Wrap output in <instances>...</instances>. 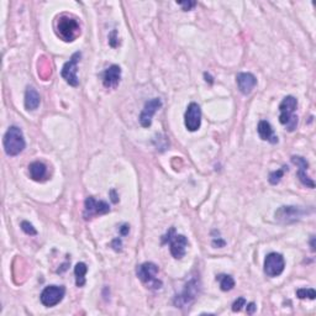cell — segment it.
<instances>
[{"instance_id":"6da1fadb","label":"cell","mask_w":316,"mask_h":316,"mask_svg":"<svg viewBox=\"0 0 316 316\" xmlns=\"http://www.w3.org/2000/svg\"><path fill=\"white\" fill-rule=\"evenodd\" d=\"M26 142L20 127L11 126L4 136V149L8 156L14 157L20 154L25 149Z\"/></svg>"},{"instance_id":"7a4b0ae2","label":"cell","mask_w":316,"mask_h":316,"mask_svg":"<svg viewBox=\"0 0 316 316\" xmlns=\"http://www.w3.org/2000/svg\"><path fill=\"white\" fill-rule=\"evenodd\" d=\"M298 106V100L291 95H288L283 99V102L279 105V122L286 127L288 131H294L298 125V116L294 115V111Z\"/></svg>"},{"instance_id":"3957f363","label":"cell","mask_w":316,"mask_h":316,"mask_svg":"<svg viewBox=\"0 0 316 316\" xmlns=\"http://www.w3.org/2000/svg\"><path fill=\"white\" fill-rule=\"evenodd\" d=\"M158 273V267L152 262H146L137 267L136 274L140 278V281L143 284H146L147 288L149 289H161L162 288V281L157 278Z\"/></svg>"},{"instance_id":"277c9868","label":"cell","mask_w":316,"mask_h":316,"mask_svg":"<svg viewBox=\"0 0 316 316\" xmlns=\"http://www.w3.org/2000/svg\"><path fill=\"white\" fill-rule=\"evenodd\" d=\"M80 28L75 19L70 16H61L57 21V35L66 42H72L79 35Z\"/></svg>"},{"instance_id":"5b68a950","label":"cell","mask_w":316,"mask_h":316,"mask_svg":"<svg viewBox=\"0 0 316 316\" xmlns=\"http://www.w3.org/2000/svg\"><path fill=\"white\" fill-rule=\"evenodd\" d=\"M163 244H170L171 253L176 259H180L184 257L188 247V240L183 235H178L175 227H171L167 235L163 236Z\"/></svg>"},{"instance_id":"8992f818","label":"cell","mask_w":316,"mask_h":316,"mask_svg":"<svg viewBox=\"0 0 316 316\" xmlns=\"http://www.w3.org/2000/svg\"><path fill=\"white\" fill-rule=\"evenodd\" d=\"M199 290H200L199 279L197 278L190 279V281L185 284L182 293L175 298V305L177 306V308H188V306L192 305V304L194 303L198 294H199Z\"/></svg>"},{"instance_id":"52a82bcc","label":"cell","mask_w":316,"mask_h":316,"mask_svg":"<svg viewBox=\"0 0 316 316\" xmlns=\"http://www.w3.org/2000/svg\"><path fill=\"white\" fill-rule=\"evenodd\" d=\"M284 268H285V261L281 253L272 252L264 259V273L271 278L281 276Z\"/></svg>"},{"instance_id":"ba28073f","label":"cell","mask_w":316,"mask_h":316,"mask_svg":"<svg viewBox=\"0 0 316 316\" xmlns=\"http://www.w3.org/2000/svg\"><path fill=\"white\" fill-rule=\"evenodd\" d=\"M66 289L65 286H58V285H50L46 286L43 289V291L40 295V300L42 303V305L47 306V308H52V306L57 305L62 301V299L65 298Z\"/></svg>"},{"instance_id":"9c48e42d","label":"cell","mask_w":316,"mask_h":316,"mask_svg":"<svg viewBox=\"0 0 316 316\" xmlns=\"http://www.w3.org/2000/svg\"><path fill=\"white\" fill-rule=\"evenodd\" d=\"M80 56H82L80 55V52H75L74 55L70 57V60L65 63V66H63L62 68V72H61L63 79H65L68 84L72 85V87H77V85L79 84V79H78L77 72H78V63H79Z\"/></svg>"},{"instance_id":"30bf717a","label":"cell","mask_w":316,"mask_h":316,"mask_svg":"<svg viewBox=\"0 0 316 316\" xmlns=\"http://www.w3.org/2000/svg\"><path fill=\"white\" fill-rule=\"evenodd\" d=\"M110 211V205L105 202H98L93 197H88L84 203V212L83 216L85 220L93 219L97 215H104Z\"/></svg>"},{"instance_id":"8fae6325","label":"cell","mask_w":316,"mask_h":316,"mask_svg":"<svg viewBox=\"0 0 316 316\" xmlns=\"http://www.w3.org/2000/svg\"><path fill=\"white\" fill-rule=\"evenodd\" d=\"M184 124L188 131L194 132L200 129L202 125V109L197 103H190L184 115Z\"/></svg>"},{"instance_id":"7c38bea8","label":"cell","mask_w":316,"mask_h":316,"mask_svg":"<svg viewBox=\"0 0 316 316\" xmlns=\"http://www.w3.org/2000/svg\"><path fill=\"white\" fill-rule=\"evenodd\" d=\"M305 215V210L299 207H281L276 211V220L290 224V222L298 221Z\"/></svg>"},{"instance_id":"4fadbf2b","label":"cell","mask_w":316,"mask_h":316,"mask_svg":"<svg viewBox=\"0 0 316 316\" xmlns=\"http://www.w3.org/2000/svg\"><path fill=\"white\" fill-rule=\"evenodd\" d=\"M162 106V102L160 98H153V99L148 100L144 104L143 110H142L141 115H140V124L142 127H149L152 125V117L156 114L157 110Z\"/></svg>"},{"instance_id":"5bb4252c","label":"cell","mask_w":316,"mask_h":316,"mask_svg":"<svg viewBox=\"0 0 316 316\" xmlns=\"http://www.w3.org/2000/svg\"><path fill=\"white\" fill-rule=\"evenodd\" d=\"M121 79V68L116 65H112L103 73V84L105 88H116Z\"/></svg>"},{"instance_id":"9a60e30c","label":"cell","mask_w":316,"mask_h":316,"mask_svg":"<svg viewBox=\"0 0 316 316\" xmlns=\"http://www.w3.org/2000/svg\"><path fill=\"white\" fill-rule=\"evenodd\" d=\"M236 82L239 85V89L242 94H251L257 84V79L252 73H239L236 75Z\"/></svg>"},{"instance_id":"2e32d148","label":"cell","mask_w":316,"mask_h":316,"mask_svg":"<svg viewBox=\"0 0 316 316\" xmlns=\"http://www.w3.org/2000/svg\"><path fill=\"white\" fill-rule=\"evenodd\" d=\"M291 162L294 163V165H296L299 167V172H298V177L299 179H300V182L303 183L305 187H309V188H314L315 187V183L313 182V180L310 179V178L306 176V170H308L309 167V163L308 161L304 158V157H300V156H293L291 157Z\"/></svg>"},{"instance_id":"e0dca14e","label":"cell","mask_w":316,"mask_h":316,"mask_svg":"<svg viewBox=\"0 0 316 316\" xmlns=\"http://www.w3.org/2000/svg\"><path fill=\"white\" fill-rule=\"evenodd\" d=\"M257 131H258L259 137H261L263 141H268L271 142V143H277V142H278V137L274 135L271 124H269L268 121H266V120L259 121Z\"/></svg>"},{"instance_id":"ac0fdd59","label":"cell","mask_w":316,"mask_h":316,"mask_svg":"<svg viewBox=\"0 0 316 316\" xmlns=\"http://www.w3.org/2000/svg\"><path fill=\"white\" fill-rule=\"evenodd\" d=\"M41 103L40 94L33 87H28L25 92V107L28 110H36Z\"/></svg>"},{"instance_id":"d6986e66","label":"cell","mask_w":316,"mask_h":316,"mask_svg":"<svg viewBox=\"0 0 316 316\" xmlns=\"http://www.w3.org/2000/svg\"><path fill=\"white\" fill-rule=\"evenodd\" d=\"M29 172L30 177L36 182H40L47 175V167L42 162H33L29 166Z\"/></svg>"},{"instance_id":"ffe728a7","label":"cell","mask_w":316,"mask_h":316,"mask_svg":"<svg viewBox=\"0 0 316 316\" xmlns=\"http://www.w3.org/2000/svg\"><path fill=\"white\" fill-rule=\"evenodd\" d=\"M88 272L87 264L83 263V262H79V263L75 264L74 267V276H75V284L77 286H83L85 284V274Z\"/></svg>"},{"instance_id":"44dd1931","label":"cell","mask_w":316,"mask_h":316,"mask_svg":"<svg viewBox=\"0 0 316 316\" xmlns=\"http://www.w3.org/2000/svg\"><path fill=\"white\" fill-rule=\"evenodd\" d=\"M217 281H220V288L224 291H229L231 289H234L235 286V281L231 276H227V274H221V276L217 277Z\"/></svg>"},{"instance_id":"7402d4cb","label":"cell","mask_w":316,"mask_h":316,"mask_svg":"<svg viewBox=\"0 0 316 316\" xmlns=\"http://www.w3.org/2000/svg\"><path fill=\"white\" fill-rule=\"evenodd\" d=\"M296 296L299 299H310V300H314L316 298V291L314 289L301 288L296 290Z\"/></svg>"},{"instance_id":"603a6c76","label":"cell","mask_w":316,"mask_h":316,"mask_svg":"<svg viewBox=\"0 0 316 316\" xmlns=\"http://www.w3.org/2000/svg\"><path fill=\"white\" fill-rule=\"evenodd\" d=\"M284 172H285V167H283L281 170H278V171H274V172H272L271 175H269V183H271L272 185H277L279 182H281V179L283 178L284 176Z\"/></svg>"},{"instance_id":"cb8c5ba5","label":"cell","mask_w":316,"mask_h":316,"mask_svg":"<svg viewBox=\"0 0 316 316\" xmlns=\"http://www.w3.org/2000/svg\"><path fill=\"white\" fill-rule=\"evenodd\" d=\"M20 226L21 230H23L26 235H30V236H36V235H37V231H36V229L34 227V225L30 224L29 221H23Z\"/></svg>"},{"instance_id":"d4e9b609","label":"cell","mask_w":316,"mask_h":316,"mask_svg":"<svg viewBox=\"0 0 316 316\" xmlns=\"http://www.w3.org/2000/svg\"><path fill=\"white\" fill-rule=\"evenodd\" d=\"M244 306H246V299L239 298L237 300H235L234 304H232V311H234V313H239V311L242 310Z\"/></svg>"},{"instance_id":"484cf974","label":"cell","mask_w":316,"mask_h":316,"mask_svg":"<svg viewBox=\"0 0 316 316\" xmlns=\"http://www.w3.org/2000/svg\"><path fill=\"white\" fill-rule=\"evenodd\" d=\"M177 4L178 5L182 6L183 10H185V11L192 10V9L197 5V3H195V1H180V3H177Z\"/></svg>"},{"instance_id":"4316f807","label":"cell","mask_w":316,"mask_h":316,"mask_svg":"<svg viewBox=\"0 0 316 316\" xmlns=\"http://www.w3.org/2000/svg\"><path fill=\"white\" fill-rule=\"evenodd\" d=\"M112 248H114L115 251H121V240L115 239L114 241H112Z\"/></svg>"},{"instance_id":"83f0119b","label":"cell","mask_w":316,"mask_h":316,"mask_svg":"<svg viewBox=\"0 0 316 316\" xmlns=\"http://www.w3.org/2000/svg\"><path fill=\"white\" fill-rule=\"evenodd\" d=\"M117 38H116V31H112L111 34H110L109 35V43H110V46H111V47H115V42L114 41H116Z\"/></svg>"},{"instance_id":"f1b7e54d","label":"cell","mask_w":316,"mask_h":316,"mask_svg":"<svg viewBox=\"0 0 316 316\" xmlns=\"http://www.w3.org/2000/svg\"><path fill=\"white\" fill-rule=\"evenodd\" d=\"M257 310V306L254 303H249L248 305H247V314L248 315H252V314H254V311Z\"/></svg>"},{"instance_id":"f546056e","label":"cell","mask_w":316,"mask_h":316,"mask_svg":"<svg viewBox=\"0 0 316 316\" xmlns=\"http://www.w3.org/2000/svg\"><path fill=\"white\" fill-rule=\"evenodd\" d=\"M225 245H226V242H225L224 241V240H221V239H215L214 240V241H212V246H214V247H224L225 246Z\"/></svg>"},{"instance_id":"4dcf8cb0","label":"cell","mask_w":316,"mask_h":316,"mask_svg":"<svg viewBox=\"0 0 316 316\" xmlns=\"http://www.w3.org/2000/svg\"><path fill=\"white\" fill-rule=\"evenodd\" d=\"M129 226H127V225H124V226L121 227V229H120V232H121V235L122 236H125V235H127L129 234Z\"/></svg>"},{"instance_id":"1f68e13d","label":"cell","mask_w":316,"mask_h":316,"mask_svg":"<svg viewBox=\"0 0 316 316\" xmlns=\"http://www.w3.org/2000/svg\"><path fill=\"white\" fill-rule=\"evenodd\" d=\"M204 77H205V78H207V79H205V80H207V82H209V83H210V84H212V82H214V80H212V78H211V77H210V75H209V74H208V73H205V74H204Z\"/></svg>"},{"instance_id":"d6a6232c","label":"cell","mask_w":316,"mask_h":316,"mask_svg":"<svg viewBox=\"0 0 316 316\" xmlns=\"http://www.w3.org/2000/svg\"><path fill=\"white\" fill-rule=\"evenodd\" d=\"M111 195H112V202H114V203H117L116 195H115V190H111Z\"/></svg>"},{"instance_id":"836d02e7","label":"cell","mask_w":316,"mask_h":316,"mask_svg":"<svg viewBox=\"0 0 316 316\" xmlns=\"http://www.w3.org/2000/svg\"><path fill=\"white\" fill-rule=\"evenodd\" d=\"M314 241H315V237H313V239H311V249H313V251H315V244H314Z\"/></svg>"}]
</instances>
